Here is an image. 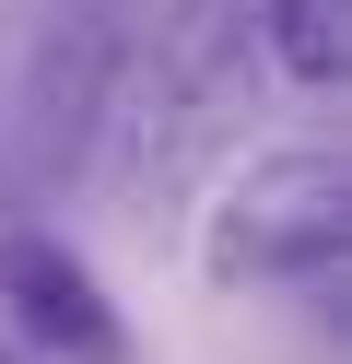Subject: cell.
I'll return each instance as SVG.
<instances>
[{
    "label": "cell",
    "instance_id": "6da1fadb",
    "mask_svg": "<svg viewBox=\"0 0 352 364\" xmlns=\"http://www.w3.org/2000/svg\"><path fill=\"white\" fill-rule=\"evenodd\" d=\"M329 259H341V165L329 153H270L211 212V270L223 282H294V270H329Z\"/></svg>",
    "mask_w": 352,
    "mask_h": 364
},
{
    "label": "cell",
    "instance_id": "7a4b0ae2",
    "mask_svg": "<svg viewBox=\"0 0 352 364\" xmlns=\"http://www.w3.org/2000/svg\"><path fill=\"white\" fill-rule=\"evenodd\" d=\"M0 294H12V317L47 353H70V364H117L129 353V329H117V306L94 294V270L70 259V247H47V235H0Z\"/></svg>",
    "mask_w": 352,
    "mask_h": 364
},
{
    "label": "cell",
    "instance_id": "3957f363",
    "mask_svg": "<svg viewBox=\"0 0 352 364\" xmlns=\"http://www.w3.org/2000/svg\"><path fill=\"white\" fill-rule=\"evenodd\" d=\"M270 48L294 82H341V0H270Z\"/></svg>",
    "mask_w": 352,
    "mask_h": 364
}]
</instances>
